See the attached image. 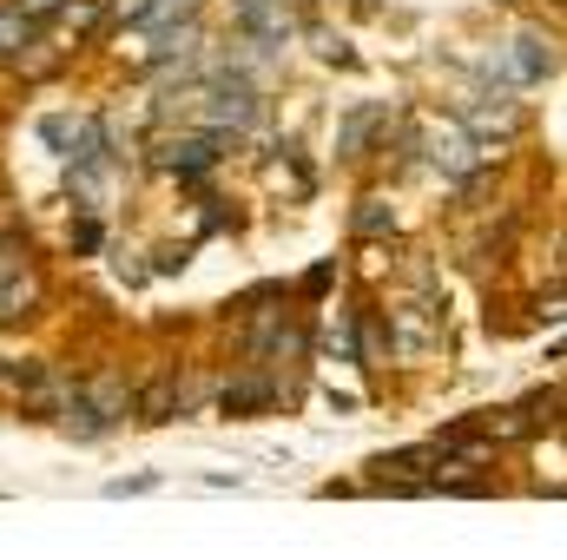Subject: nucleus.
<instances>
[{"label":"nucleus","mask_w":567,"mask_h":560,"mask_svg":"<svg viewBox=\"0 0 567 560\" xmlns=\"http://www.w3.org/2000/svg\"><path fill=\"white\" fill-rule=\"evenodd\" d=\"M508 73H515V80H542V73H555V46H548L542 33H522L515 53H508Z\"/></svg>","instance_id":"nucleus-1"},{"label":"nucleus","mask_w":567,"mask_h":560,"mask_svg":"<svg viewBox=\"0 0 567 560\" xmlns=\"http://www.w3.org/2000/svg\"><path fill=\"white\" fill-rule=\"evenodd\" d=\"M212 158H218V145H212V139H178V145H165V152H158V165H165V172H185V178H192V172H205Z\"/></svg>","instance_id":"nucleus-2"},{"label":"nucleus","mask_w":567,"mask_h":560,"mask_svg":"<svg viewBox=\"0 0 567 560\" xmlns=\"http://www.w3.org/2000/svg\"><path fill=\"white\" fill-rule=\"evenodd\" d=\"M212 120H218V126H251V120H258V100L238 86V93H225V100L212 106Z\"/></svg>","instance_id":"nucleus-5"},{"label":"nucleus","mask_w":567,"mask_h":560,"mask_svg":"<svg viewBox=\"0 0 567 560\" xmlns=\"http://www.w3.org/2000/svg\"><path fill=\"white\" fill-rule=\"evenodd\" d=\"M27 303H33V278L20 271H0V323H13V317H27Z\"/></svg>","instance_id":"nucleus-4"},{"label":"nucleus","mask_w":567,"mask_h":560,"mask_svg":"<svg viewBox=\"0 0 567 560\" xmlns=\"http://www.w3.org/2000/svg\"><path fill=\"white\" fill-rule=\"evenodd\" d=\"M172 409H178V383H152L140 396V416L145 422H172Z\"/></svg>","instance_id":"nucleus-8"},{"label":"nucleus","mask_w":567,"mask_h":560,"mask_svg":"<svg viewBox=\"0 0 567 560\" xmlns=\"http://www.w3.org/2000/svg\"><path fill=\"white\" fill-rule=\"evenodd\" d=\"M271 403V383H231L225 390V416H245V409H265Z\"/></svg>","instance_id":"nucleus-7"},{"label":"nucleus","mask_w":567,"mask_h":560,"mask_svg":"<svg viewBox=\"0 0 567 560\" xmlns=\"http://www.w3.org/2000/svg\"><path fill=\"white\" fill-rule=\"evenodd\" d=\"M27 20H53V13H66V0H13Z\"/></svg>","instance_id":"nucleus-15"},{"label":"nucleus","mask_w":567,"mask_h":560,"mask_svg":"<svg viewBox=\"0 0 567 560\" xmlns=\"http://www.w3.org/2000/svg\"><path fill=\"white\" fill-rule=\"evenodd\" d=\"M93 409H100L106 422H120L126 409H133V390H120V383H100V390H93Z\"/></svg>","instance_id":"nucleus-11"},{"label":"nucleus","mask_w":567,"mask_h":560,"mask_svg":"<svg viewBox=\"0 0 567 560\" xmlns=\"http://www.w3.org/2000/svg\"><path fill=\"white\" fill-rule=\"evenodd\" d=\"M33 27H40V20H27L20 7H0V60H20V53L33 46Z\"/></svg>","instance_id":"nucleus-3"},{"label":"nucleus","mask_w":567,"mask_h":560,"mask_svg":"<svg viewBox=\"0 0 567 560\" xmlns=\"http://www.w3.org/2000/svg\"><path fill=\"white\" fill-rule=\"evenodd\" d=\"M357 231H363V238H383V231H390V211H383V198H363V211H357Z\"/></svg>","instance_id":"nucleus-13"},{"label":"nucleus","mask_w":567,"mask_h":560,"mask_svg":"<svg viewBox=\"0 0 567 560\" xmlns=\"http://www.w3.org/2000/svg\"><path fill=\"white\" fill-rule=\"evenodd\" d=\"M66 27H73V33H93V27H100V7H93V0H73V7H66Z\"/></svg>","instance_id":"nucleus-14"},{"label":"nucleus","mask_w":567,"mask_h":560,"mask_svg":"<svg viewBox=\"0 0 567 560\" xmlns=\"http://www.w3.org/2000/svg\"><path fill=\"white\" fill-rule=\"evenodd\" d=\"M377 120H383L377 106H363V113H350V120H343V139H337V152H343V158H357V145L370 139V126H377Z\"/></svg>","instance_id":"nucleus-9"},{"label":"nucleus","mask_w":567,"mask_h":560,"mask_svg":"<svg viewBox=\"0 0 567 560\" xmlns=\"http://www.w3.org/2000/svg\"><path fill=\"white\" fill-rule=\"evenodd\" d=\"M40 139L60 145V152L73 158V152H80V139H86V126H73V120H47V126H40Z\"/></svg>","instance_id":"nucleus-12"},{"label":"nucleus","mask_w":567,"mask_h":560,"mask_svg":"<svg viewBox=\"0 0 567 560\" xmlns=\"http://www.w3.org/2000/svg\"><path fill=\"white\" fill-rule=\"evenodd\" d=\"M435 165H442L449 178H462V172H475V145H468V139H449V145H435Z\"/></svg>","instance_id":"nucleus-10"},{"label":"nucleus","mask_w":567,"mask_h":560,"mask_svg":"<svg viewBox=\"0 0 567 560\" xmlns=\"http://www.w3.org/2000/svg\"><path fill=\"white\" fill-rule=\"evenodd\" d=\"M468 126L475 133H515L522 126V106H468Z\"/></svg>","instance_id":"nucleus-6"}]
</instances>
